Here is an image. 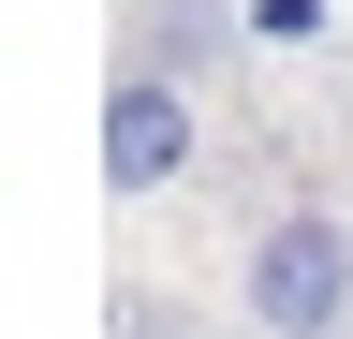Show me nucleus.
Instances as JSON below:
<instances>
[{
    "label": "nucleus",
    "mask_w": 353,
    "mask_h": 339,
    "mask_svg": "<svg viewBox=\"0 0 353 339\" xmlns=\"http://www.w3.org/2000/svg\"><path fill=\"white\" fill-rule=\"evenodd\" d=\"M250 339H353V222L339 206H280V222L250 236Z\"/></svg>",
    "instance_id": "obj_1"
},
{
    "label": "nucleus",
    "mask_w": 353,
    "mask_h": 339,
    "mask_svg": "<svg viewBox=\"0 0 353 339\" xmlns=\"http://www.w3.org/2000/svg\"><path fill=\"white\" fill-rule=\"evenodd\" d=\"M192 177V89L176 74H118L103 89V192H162Z\"/></svg>",
    "instance_id": "obj_2"
},
{
    "label": "nucleus",
    "mask_w": 353,
    "mask_h": 339,
    "mask_svg": "<svg viewBox=\"0 0 353 339\" xmlns=\"http://www.w3.org/2000/svg\"><path fill=\"white\" fill-rule=\"evenodd\" d=\"M103 339H192V310H176V295H118V325Z\"/></svg>",
    "instance_id": "obj_3"
}]
</instances>
